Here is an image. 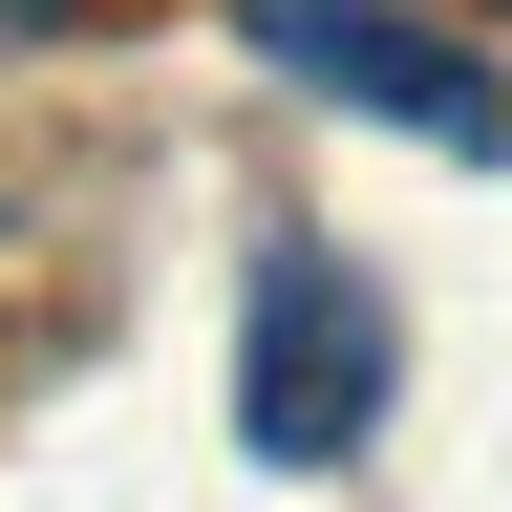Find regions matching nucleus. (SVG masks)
Listing matches in <instances>:
<instances>
[{
	"mask_svg": "<svg viewBox=\"0 0 512 512\" xmlns=\"http://www.w3.org/2000/svg\"><path fill=\"white\" fill-rule=\"evenodd\" d=\"M363 406H384V299H363L320 235H256V342H235V427H256V470H342Z\"/></svg>",
	"mask_w": 512,
	"mask_h": 512,
	"instance_id": "obj_1",
	"label": "nucleus"
},
{
	"mask_svg": "<svg viewBox=\"0 0 512 512\" xmlns=\"http://www.w3.org/2000/svg\"><path fill=\"white\" fill-rule=\"evenodd\" d=\"M0 256H22V235H0Z\"/></svg>",
	"mask_w": 512,
	"mask_h": 512,
	"instance_id": "obj_3",
	"label": "nucleus"
},
{
	"mask_svg": "<svg viewBox=\"0 0 512 512\" xmlns=\"http://www.w3.org/2000/svg\"><path fill=\"white\" fill-rule=\"evenodd\" d=\"M256 22V64L278 86H320V107H363V128H406V150H470V171H512V86L448 22H406V0H235Z\"/></svg>",
	"mask_w": 512,
	"mask_h": 512,
	"instance_id": "obj_2",
	"label": "nucleus"
}]
</instances>
